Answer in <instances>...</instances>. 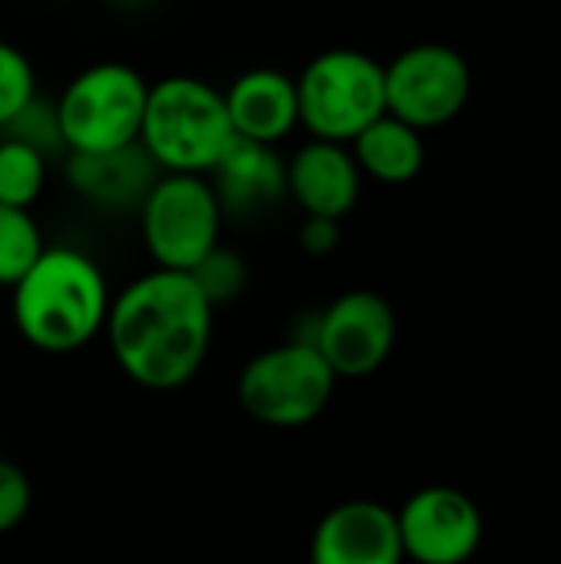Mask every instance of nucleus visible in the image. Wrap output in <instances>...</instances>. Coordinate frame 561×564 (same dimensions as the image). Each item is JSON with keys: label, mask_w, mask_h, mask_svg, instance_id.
<instances>
[{"label": "nucleus", "mask_w": 561, "mask_h": 564, "mask_svg": "<svg viewBox=\"0 0 561 564\" xmlns=\"http://www.w3.org/2000/svg\"><path fill=\"white\" fill-rule=\"evenodd\" d=\"M215 311L192 274L155 268L126 284L106 314L119 370L145 390H179L195 380L212 347Z\"/></svg>", "instance_id": "1"}, {"label": "nucleus", "mask_w": 561, "mask_h": 564, "mask_svg": "<svg viewBox=\"0 0 561 564\" xmlns=\"http://www.w3.org/2000/svg\"><path fill=\"white\" fill-rule=\"evenodd\" d=\"M10 291L17 334L43 354L86 347L106 327L112 301L96 261L63 245L46 248Z\"/></svg>", "instance_id": "2"}, {"label": "nucleus", "mask_w": 561, "mask_h": 564, "mask_svg": "<svg viewBox=\"0 0 561 564\" xmlns=\"http://www.w3.org/2000/svg\"><path fill=\"white\" fill-rule=\"evenodd\" d=\"M235 129L225 109V93L198 76H165L149 86L139 145L169 175H208Z\"/></svg>", "instance_id": "3"}, {"label": "nucleus", "mask_w": 561, "mask_h": 564, "mask_svg": "<svg viewBox=\"0 0 561 564\" xmlns=\"http://www.w3.org/2000/svg\"><path fill=\"white\" fill-rule=\"evenodd\" d=\"M298 119L311 139L350 145L387 112L384 63L364 50H324L298 76Z\"/></svg>", "instance_id": "4"}, {"label": "nucleus", "mask_w": 561, "mask_h": 564, "mask_svg": "<svg viewBox=\"0 0 561 564\" xmlns=\"http://www.w3.org/2000/svg\"><path fill=\"white\" fill-rule=\"evenodd\" d=\"M149 83L129 63H96L76 73L56 99L66 155L116 152L139 142Z\"/></svg>", "instance_id": "5"}, {"label": "nucleus", "mask_w": 561, "mask_h": 564, "mask_svg": "<svg viewBox=\"0 0 561 564\" xmlns=\"http://www.w3.org/2000/svg\"><path fill=\"white\" fill-rule=\"evenodd\" d=\"M334 370L308 340H288L261 350L238 373V406L274 430L314 423L334 397Z\"/></svg>", "instance_id": "6"}, {"label": "nucleus", "mask_w": 561, "mask_h": 564, "mask_svg": "<svg viewBox=\"0 0 561 564\" xmlns=\"http://www.w3.org/2000/svg\"><path fill=\"white\" fill-rule=\"evenodd\" d=\"M225 212L208 175L162 172L139 205L142 241L165 271H192L222 241Z\"/></svg>", "instance_id": "7"}, {"label": "nucleus", "mask_w": 561, "mask_h": 564, "mask_svg": "<svg viewBox=\"0 0 561 564\" xmlns=\"http://www.w3.org/2000/svg\"><path fill=\"white\" fill-rule=\"evenodd\" d=\"M387 112L417 132L453 122L473 93V69L466 56L446 43L407 46L384 66Z\"/></svg>", "instance_id": "8"}, {"label": "nucleus", "mask_w": 561, "mask_h": 564, "mask_svg": "<svg viewBox=\"0 0 561 564\" xmlns=\"http://www.w3.org/2000/svg\"><path fill=\"white\" fill-rule=\"evenodd\" d=\"M317 347L334 377H370L397 347V311L377 291L357 288L334 297L311 321V334L298 337Z\"/></svg>", "instance_id": "9"}, {"label": "nucleus", "mask_w": 561, "mask_h": 564, "mask_svg": "<svg viewBox=\"0 0 561 564\" xmlns=\"http://www.w3.org/2000/svg\"><path fill=\"white\" fill-rule=\"evenodd\" d=\"M403 558L417 564H466L483 545L479 506L456 486H423L397 509Z\"/></svg>", "instance_id": "10"}, {"label": "nucleus", "mask_w": 561, "mask_h": 564, "mask_svg": "<svg viewBox=\"0 0 561 564\" xmlns=\"http://www.w3.org/2000/svg\"><path fill=\"white\" fill-rule=\"evenodd\" d=\"M397 512L350 499L321 516L311 535V564H403Z\"/></svg>", "instance_id": "11"}, {"label": "nucleus", "mask_w": 561, "mask_h": 564, "mask_svg": "<svg viewBox=\"0 0 561 564\" xmlns=\"http://www.w3.org/2000/svg\"><path fill=\"white\" fill-rule=\"evenodd\" d=\"M288 195L301 205L304 215L314 218H334L354 212L360 198V169L347 145L311 139L304 142L288 162Z\"/></svg>", "instance_id": "12"}, {"label": "nucleus", "mask_w": 561, "mask_h": 564, "mask_svg": "<svg viewBox=\"0 0 561 564\" xmlns=\"http://www.w3.org/2000/svg\"><path fill=\"white\" fill-rule=\"evenodd\" d=\"M225 109L235 135L258 145H274L301 126L294 76L274 66L245 69L225 89Z\"/></svg>", "instance_id": "13"}, {"label": "nucleus", "mask_w": 561, "mask_h": 564, "mask_svg": "<svg viewBox=\"0 0 561 564\" xmlns=\"http://www.w3.org/2000/svg\"><path fill=\"white\" fill-rule=\"evenodd\" d=\"M208 182L225 215H261L288 195L284 159L274 145H258L238 135L208 172Z\"/></svg>", "instance_id": "14"}, {"label": "nucleus", "mask_w": 561, "mask_h": 564, "mask_svg": "<svg viewBox=\"0 0 561 564\" xmlns=\"http://www.w3.org/2000/svg\"><path fill=\"white\" fill-rule=\"evenodd\" d=\"M162 172L145 155V149L126 145L116 152H93V155H69L66 159V182L69 188L96 208L106 212H139L142 198L155 185Z\"/></svg>", "instance_id": "15"}, {"label": "nucleus", "mask_w": 561, "mask_h": 564, "mask_svg": "<svg viewBox=\"0 0 561 564\" xmlns=\"http://www.w3.org/2000/svg\"><path fill=\"white\" fill-rule=\"evenodd\" d=\"M347 149H350L360 175H370V178H377L384 185L413 182L423 172V162H427L423 132L400 122L390 112H384L377 122H370Z\"/></svg>", "instance_id": "16"}, {"label": "nucleus", "mask_w": 561, "mask_h": 564, "mask_svg": "<svg viewBox=\"0 0 561 564\" xmlns=\"http://www.w3.org/2000/svg\"><path fill=\"white\" fill-rule=\"evenodd\" d=\"M46 251L30 208L0 205V288H13Z\"/></svg>", "instance_id": "17"}, {"label": "nucleus", "mask_w": 561, "mask_h": 564, "mask_svg": "<svg viewBox=\"0 0 561 564\" xmlns=\"http://www.w3.org/2000/svg\"><path fill=\"white\" fill-rule=\"evenodd\" d=\"M46 155L0 135V205L30 208L46 185Z\"/></svg>", "instance_id": "18"}, {"label": "nucleus", "mask_w": 561, "mask_h": 564, "mask_svg": "<svg viewBox=\"0 0 561 564\" xmlns=\"http://www.w3.org/2000/svg\"><path fill=\"white\" fill-rule=\"evenodd\" d=\"M188 274H192L195 288L202 291V297L212 304V311L238 301L245 294V288H248V264H245V258L238 251L225 248V245L212 248Z\"/></svg>", "instance_id": "19"}, {"label": "nucleus", "mask_w": 561, "mask_h": 564, "mask_svg": "<svg viewBox=\"0 0 561 564\" xmlns=\"http://www.w3.org/2000/svg\"><path fill=\"white\" fill-rule=\"evenodd\" d=\"M3 139H17L30 149H36L40 155H53V152H66L63 135H60V119H56V102L43 99L40 93L0 129Z\"/></svg>", "instance_id": "20"}, {"label": "nucleus", "mask_w": 561, "mask_h": 564, "mask_svg": "<svg viewBox=\"0 0 561 564\" xmlns=\"http://www.w3.org/2000/svg\"><path fill=\"white\" fill-rule=\"evenodd\" d=\"M36 96L33 63L13 43L0 40V129Z\"/></svg>", "instance_id": "21"}, {"label": "nucleus", "mask_w": 561, "mask_h": 564, "mask_svg": "<svg viewBox=\"0 0 561 564\" xmlns=\"http://www.w3.org/2000/svg\"><path fill=\"white\" fill-rule=\"evenodd\" d=\"M30 506H33V486L26 473L17 463L0 459V535L17 529L26 519Z\"/></svg>", "instance_id": "22"}, {"label": "nucleus", "mask_w": 561, "mask_h": 564, "mask_svg": "<svg viewBox=\"0 0 561 564\" xmlns=\"http://www.w3.org/2000/svg\"><path fill=\"white\" fill-rule=\"evenodd\" d=\"M298 241H301V248H304L311 258H327V254L337 251V245H341V221L304 215V225H301V231H298Z\"/></svg>", "instance_id": "23"}, {"label": "nucleus", "mask_w": 561, "mask_h": 564, "mask_svg": "<svg viewBox=\"0 0 561 564\" xmlns=\"http://www.w3.org/2000/svg\"><path fill=\"white\" fill-rule=\"evenodd\" d=\"M112 3H122V7H142V3H149V0H112Z\"/></svg>", "instance_id": "24"}]
</instances>
